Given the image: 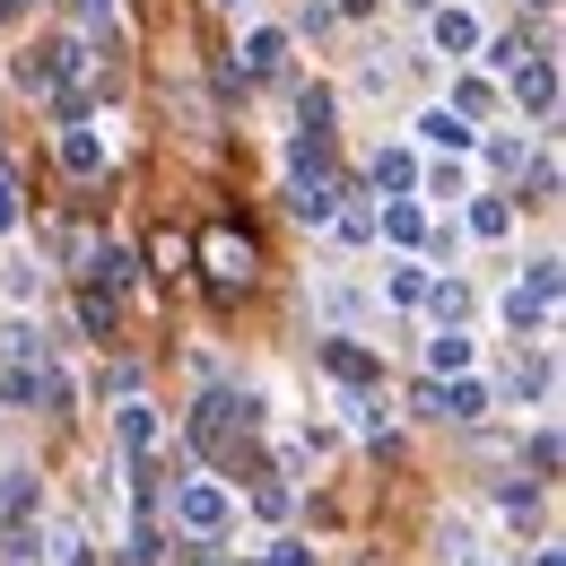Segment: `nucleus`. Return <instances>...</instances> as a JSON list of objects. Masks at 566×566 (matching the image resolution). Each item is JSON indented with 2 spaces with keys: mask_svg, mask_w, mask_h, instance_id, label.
I'll list each match as a JSON object with an SVG mask.
<instances>
[{
  "mask_svg": "<svg viewBox=\"0 0 566 566\" xmlns=\"http://www.w3.org/2000/svg\"><path fill=\"white\" fill-rule=\"evenodd\" d=\"M62 166H71V175H105V140H96V132H62Z\"/></svg>",
  "mask_w": 566,
  "mask_h": 566,
  "instance_id": "11",
  "label": "nucleus"
},
{
  "mask_svg": "<svg viewBox=\"0 0 566 566\" xmlns=\"http://www.w3.org/2000/svg\"><path fill=\"white\" fill-rule=\"evenodd\" d=\"M549 305H558V296H541L532 280L505 287V323H514V332H549Z\"/></svg>",
  "mask_w": 566,
  "mask_h": 566,
  "instance_id": "7",
  "label": "nucleus"
},
{
  "mask_svg": "<svg viewBox=\"0 0 566 566\" xmlns=\"http://www.w3.org/2000/svg\"><path fill=\"white\" fill-rule=\"evenodd\" d=\"M296 175H305V166H296ZM332 201H340V192H332L323 175H305V184L287 192V210H296V218H332Z\"/></svg>",
  "mask_w": 566,
  "mask_h": 566,
  "instance_id": "12",
  "label": "nucleus"
},
{
  "mask_svg": "<svg viewBox=\"0 0 566 566\" xmlns=\"http://www.w3.org/2000/svg\"><path fill=\"white\" fill-rule=\"evenodd\" d=\"M427 305H436L444 323H462V314H471V287L462 280H427Z\"/></svg>",
  "mask_w": 566,
  "mask_h": 566,
  "instance_id": "15",
  "label": "nucleus"
},
{
  "mask_svg": "<svg viewBox=\"0 0 566 566\" xmlns=\"http://www.w3.org/2000/svg\"><path fill=\"white\" fill-rule=\"evenodd\" d=\"M253 427H262V401H253V392H210V401L192 410V444L227 462V453H235V444H244Z\"/></svg>",
  "mask_w": 566,
  "mask_h": 566,
  "instance_id": "1",
  "label": "nucleus"
},
{
  "mask_svg": "<svg viewBox=\"0 0 566 566\" xmlns=\"http://www.w3.org/2000/svg\"><path fill=\"white\" fill-rule=\"evenodd\" d=\"M78 323H87L96 340H114V305H105V296H78Z\"/></svg>",
  "mask_w": 566,
  "mask_h": 566,
  "instance_id": "19",
  "label": "nucleus"
},
{
  "mask_svg": "<svg viewBox=\"0 0 566 566\" xmlns=\"http://www.w3.org/2000/svg\"><path fill=\"white\" fill-rule=\"evenodd\" d=\"M427 44H436L444 62H471V53H480V18H471V9H444V0H436V9H427Z\"/></svg>",
  "mask_w": 566,
  "mask_h": 566,
  "instance_id": "4",
  "label": "nucleus"
},
{
  "mask_svg": "<svg viewBox=\"0 0 566 566\" xmlns=\"http://www.w3.org/2000/svg\"><path fill=\"white\" fill-rule=\"evenodd\" d=\"M392 296H401V305H419V296H427V271H419V262H401V271H392Z\"/></svg>",
  "mask_w": 566,
  "mask_h": 566,
  "instance_id": "20",
  "label": "nucleus"
},
{
  "mask_svg": "<svg viewBox=\"0 0 566 566\" xmlns=\"http://www.w3.org/2000/svg\"><path fill=\"white\" fill-rule=\"evenodd\" d=\"M0 505H27V471H0Z\"/></svg>",
  "mask_w": 566,
  "mask_h": 566,
  "instance_id": "23",
  "label": "nucleus"
},
{
  "mask_svg": "<svg viewBox=\"0 0 566 566\" xmlns=\"http://www.w3.org/2000/svg\"><path fill=\"white\" fill-rule=\"evenodd\" d=\"M218 9H253V0H218Z\"/></svg>",
  "mask_w": 566,
  "mask_h": 566,
  "instance_id": "25",
  "label": "nucleus"
},
{
  "mask_svg": "<svg viewBox=\"0 0 566 566\" xmlns=\"http://www.w3.org/2000/svg\"><path fill=\"white\" fill-rule=\"evenodd\" d=\"M505 71H514V105H523V114H541V123L558 114V71H549V53H523V44H514Z\"/></svg>",
  "mask_w": 566,
  "mask_h": 566,
  "instance_id": "2",
  "label": "nucleus"
},
{
  "mask_svg": "<svg viewBox=\"0 0 566 566\" xmlns=\"http://www.w3.org/2000/svg\"><path fill=\"white\" fill-rule=\"evenodd\" d=\"M523 9H558V0H523Z\"/></svg>",
  "mask_w": 566,
  "mask_h": 566,
  "instance_id": "26",
  "label": "nucleus"
},
{
  "mask_svg": "<svg viewBox=\"0 0 566 566\" xmlns=\"http://www.w3.org/2000/svg\"><path fill=\"white\" fill-rule=\"evenodd\" d=\"M410 9H419V18H427V9H436V0H410Z\"/></svg>",
  "mask_w": 566,
  "mask_h": 566,
  "instance_id": "27",
  "label": "nucleus"
},
{
  "mask_svg": "<svg viewBox=\"0 0 566 566\" xmlns=\"http://www.w3.org/2000/svg\"><path fill=\"white\" fill-rule=\"evenodd\" d=\"M244 62H253V71H280V62H287V35H271V27H262V35L244 44Z\"/></svg>",
  "mask_w": 566,
  "mask_h": 566,
  "instance_id": "17",
  "label": "nucleus"
},
{
  "mask_svg": "<svg viewBox=\"0 0 566 566\" xmlns=\"http://www.w3.org/2000/svg\"><path fill=\"white\" fill-rule=\"evenodd\" d=\"M9 227H18V175L0 166V235H9Z\"/></svg>",
  "mask_w": 566,
  "mask_h": 566,
  "instance_id": "22",
  "label": "nucleus"
},
{
  "mask_svg": "<svg viewBox=\"0 0 566 566\" xmlns=\"http://www.w3.org/2000/svg\"><path fill=\"white\" fill-rule=\"evenodd\" d=\"M323 366H332V375H340V384H366V357H357L349 340H332V349H323Z\"/></svg>",
  "mask_w": 566,
  "mask_h": 566,
  "instance_id": "18",
  "label": "nucleus"
},
{
  "mask_svg": "<svg viewBox=\"0 0 566 566\" xmlns=\"http://www.w3.org/2000/svg\"><path fill=\"white\" fill-rule=\"evenodd\" d=\"M0 287H9V296H35V287H44V271H35V262H9V280H0Z\"/></svg>",
  "mask_w": 566,
  "mask_h": 566,
  "instance_id": "21",
  "label": "nucleus"
},
{
  "mask_svg": "<svg viewBox=\"0 0 566 566\" xmlns=\"http://www.w3.org/2000/svg\"><path fill=\"white\" fill-rule=\"evenodd\" d=\"M201 253H210V271H218V280H227V287H235V280H253V244H235L227 227H218V235H210V244H201Z\"/></svg>",
  "mask_w": 566,
  "mask_h": 566,
  "instance_id": "8",
  "label": "nucleus"
},
{
  "mask_svg": "<svg viewBox=\"0 0 566 566\" xmlns=\"http://www.w3.org/2000/svg\"><path fill=\"white\" fill-rule=\"evenodd\" d=\"M114 436H123V453H132V462H148V453H157V410L123 392V410H114Z\"/></svg>",
  "mask_w": 566,
  "mask_h": 566,
  "instance_id": "6",
  "label": "nucleus"
},
{
  "mask_svg": "<svg viewBox=\"0 0 566 566\" xmlns=\"http://www.w3.org/2000/svg\"><path fill=\"white\" fill-rule=\"evenodd\" d=\"M175 523H184L192 541H218V532H227V489H210V480H184V489H175Z\"/></svg>",
  "mask_w": 566,
  "mask_h": 566,
  "instance_id": "3",
  "label": "nucleus"
},
{
  "mask_svg": "<svg viewBox=\"0 0 566 566\" xmlns=\"http://www.w3.org/2000/svg\"><path fill=\"white\" fill-rule=\"evenodd\" d=\"M271 566H314V558H305L296 541H280V549H271Z\"/></svg>",
  "mask_w": 566,
  "mask_h": 566,
  "instance_id": "24",
  "label": "nucleus"
},
{
  "mask_svg": "<svg viewBox=\"0 0 566 566\" xmlns=\"http://www.w3.org/2000/svg\"><path fill=\"white\" fill-rule=\"evenodd\" d=\"M471 235H489V244H496V235H514V210H505L496 192H489V201H471Z\"/></svg>",
  "mask_w": 566,
  "mask_h": 566,
  "instance_id": "14",
  "label": "nucleus"
},
{
  "mask_svg": "<svg viewBox=\"0 0 566 566\" xmlns=\"http://www.w3.org/2000/svg\"><path fill=\"white\" fill-rule=\"evenodd\" d=\"M419 140H427V148H453V157H462V148H480V123H471L462 105H427V114H419Z\"/></svg>",
  "mask_w": 566,
  "mask_h": 566,
  "instance_id": "5",
  "label": "nucleus"
},
{
  "mask_svg": "<svg viewBox=\"0 0 566 566\" xmlns=\"http://www.w3.org/2000/svg\"><path fill=\"white\" fill-rule=\"evenodd\" d=\"M384 235H392V244H419V235H427V218L410 210V201H392V210H384Z\"/></svg>",
  "mask_w": 566,
  "mask_h": 566,
  "instance_id": "16",
  "label": "nucleus"
},
{
  "mask_svg": "<svg viewBox=\"0 0 566 566\" xmlns=\"http://www.w3.org/2000/svg\"><path fill=\"white\" fill-rule=\"evenodd\" d=\"M349 9H375V0H349Z\"/></svg>",
  "mask_w": 566,
  "mask_h": 566,
  "instance_id": "28",
  "label": "nucleus"
},
{
  "mask_svg": "<svg viewBox=\"0 0 566 566\" xmlns=\"http://www.w3.org/2000/svg\"><path fill=\"white\" fill-rule=\"evenodd\" d=\"M427 366H436V375H471V340H462V332H436V340H427Z\"/></svg>",
  "mask_w": 566,
  "mask_h": 566,
  "instance_id": "13",
  "label": "nucleus"
},
{
  "mask_svg": "<svg viewBox=\"0 0 566 566\" xmlns=\"http://www.w3.org/2000/svg\"><path fill=\"white\" fill-rule=\"evenodd\" d=\"M0 366H53V357H44V332H35V323H9V332H0Z\"/></svg>",
  "mask_w": 566,
  "mask_h": 566,
  "instance_id": "9",
  "label": "nucleus"
},
{
  "mask_svg": "<svg viewBox=\"0 0 566 566\" xmlns=\"http://www.w3.org/2000/svg\"><path fill=\"white\" fill-rule=\"evenodd\" d=\"M419 184V157L410 148H375V192H410Z\"/></svg>",
  "mask_w": 566,
  "mask_h": 566,
  "instance_id": "10",
  "label": "nucleus"
}]
</instances>
